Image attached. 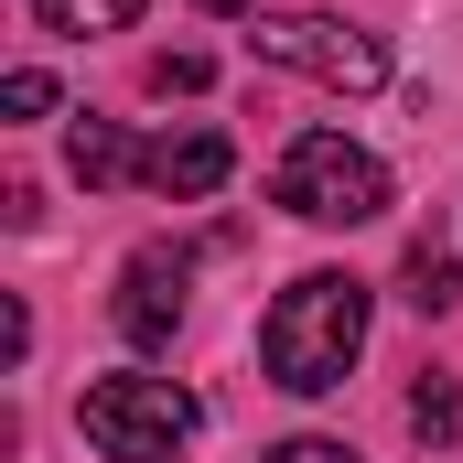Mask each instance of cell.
<instances>
[{
	"mask_svg": "<svg viewBox=\"0 0 463 463\" xmlns=\"http://www.w3.org/2000/svg\"><path fill=\"white\" fill-rule=\"evenodd\" d=\"M0 109H11V118H43V109H54V76H43V65H22V76L0 87Z\"/></svg>",
	"mask_w": 463,
	"mask_h": 463,
	"instance_id": "8fae6325",
	"label": "cell"
},
{
	"mask_svg": "<svg viewBox=\"0 0 463 463\" xmlns=\"http://www.w3.org/2000/svg\"><path fill=\"white\" fill-rule=\"evenodd\" d=\"M227 173H237V151L216 140V129H184V140H162V151H151V184H162V194H184V205H194V194H216Z\"/></svg>",
	"mask_w": 463,
	"mask_h": 463,
	"instance_id": "8992f818",
	"label": "cell"
},
{
	"mask_svg": "<svg viewBox=\"0 0 463 463\" xmlns=\"http://www.w3.org/2000/svg\"><path fill=\"white\" fill-rule=\"evenodd\" d=\"M151 87H162V98H194V87H205V54H151Z\"/></svg>",
	"mask_w": 463,
	"mask_h": 463,
	"instance_id": "4fadbf2b",
	"label": "cell"
},
{
	"mask_svg": "<svg viewBox=\"0 0 463 463\" xmlns=\"http://www.w3.org/2000/svg\"><path fill=\"white\" fill-rule=\"evenodd\" d=\"M259 463H355L345 442H324V431H291V442H269Z\"/></svg>",
	"mask_w": 463,
	"mask_h": 463,
	"instance_id": "7c38bea8",
	"label": "cell"
},
{
	"mask_svg": "<svg viewBox=\"0 0 463 463\" xmlns=\"http://www.w3.org/2000/svg\"><path fill=\"white\" fill-rule=\"evenodd\" d=\"M399 280H410V302H420V313H453V302H463V269L442 259V248H410V269H399Z\"/></svg>",
	"mask_w": 463,
	"mask_h": 463,
	"instance_id": "ba28073f",
	"label": "cell"
},
{
	"mask_svg": "<svg viewBox=\"0 0 463 463\" xmlns=\"http://www.w3.org/2000/svg\"><path fill=\"white\" fill-rule=\"evenodd\" d=\"M184 280H194L184 248H129V259H118V335H129V345H173Z\"/></svg>",
	"mask_w": 463,
	"mask_h": 463,
	"instance_id": "5b68a950",
	"label": "cell"
},
{
	"mask_svg": "<svg viewBox=\"0 0 463 463\" xmlns=\"http://www.w3.org/2000/svg\"><path fill=\"white\" fill-rule=\"evenodd\" d=\"M355 355H366V280H345V269H302V280L269 302V324H259V366H269V388H291V399L345 388Z\"/></svg>",
	"mask_w": 463,
	"mask_h": 463,
	"instance_id": "6da1fadb",
	"label": "cell"
},
{
	"mask_svg": "<svg viewBox=\"0 0 463 463\" xmlns=\"http://www.w3.org/2000/svg\"><path fill=\"white\" fill-rule=\"evenodd\" d=\"M410 431H420V442H463V388H442V377H431V388L410 399Z\"/></svg>",
	"mask_w": 463,
	"mask_h": 463,
	"instance_id": "30bf717a",
	"label": "cell"
},
{
	"mask_svg": "<svg viewBox=\"0 0 463 463\" xmlns=\"http://www.w3.org/2000/svg\"><path fill=\"white\" fill-rule=\"evenodd\" d=\"M54 33H129L140 22V0H33Z\"/></svg>",
	"mask_w": 463,
	"mask_h": 463,
	"instance_id": "9c48e42d",
	"label": "cell"
},
{
	"mask_svg": "<svg viewBox=\"0 0 463 463\" xmlns=\"http://www.w3.org/2000/svg\"><path fill=\"white\" fill-rule=\"evenodd\" d=\"M76 420H87V442L109 463H184V442H194L205 410H194L173 377H98Z\"/></svg>",
	"mask_w": 463,
	"mask_h": 463,
	"instance_id": "3957f363",
	"label": "cell"
},
{
	"mask_svg": "<svg viewBox=\"0 0 463 463\" xmlns=\"http://www.w3.org/2000/svg\"><path fill=\"white\" fill-rule=\"evenodd\" d=\"M248 43H259V65H291V76L345 87V98L388 87V43H377V33H355V22H335V11H259V22H248Z\"/></svg>",
	"mask_w": 463,
	"mask_h": 463,
	"instance_id": "277c9868",
	"label": "cell"
},
{
	"mask_svg": "<svg viewBox=\"0 0 463 463\" xmlns=\"http://www.w3.org/2000/svg\"><path fill=\"white\" fill-rule=\"evenodd\" d=\"M65 162H76V184H129V173H151V162L129 151V129H118V118H76Z\"/></svg>",
	"mask_w": 463,
	"mask_h": 463,
	"instance_id": "52a82bcc",
	"label": "cell"
},
{
	"mask_svg": "<svg viewBox=\"0 0 463 463\" xmlns=\"http://www.w3.org/2000/svg\"><path fill=\"white\" fill-rule=\"evenodd\" d=\"M269 194H280L302 227H366V216H388V162L355 151L345 129H302V140L280 151Z\"/></svg>",
	"mask_w": 463,
	"mask_h": 463,
	"instance_id": "7a4b0ae2",
	"label": "cell"
}]
</instances>
